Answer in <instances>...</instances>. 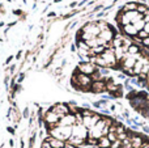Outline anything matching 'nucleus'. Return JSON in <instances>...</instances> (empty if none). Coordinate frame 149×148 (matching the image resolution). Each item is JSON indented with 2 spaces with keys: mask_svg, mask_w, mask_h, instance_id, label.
<instances>
[{
  "mask_svg": "<svg viewBox=\"0 0 149 148\" xmlns=\"http://www.w3.org/2000/svg\"><path fill=\"white\" fill-rule=\"evenodd\" d=\"M101 58L106 62L107 68H114V70H118V62L115 59V55H114V49L109 46V43L106 45V50L101 54Z\"/></svg>",
  "mask_w": 149,
  "mask_h": 148,
  "instance_id": "f257e3e1",
  "label": "nucleus"
},
{
  "mask_svg": "<svg viewBox=\"0 0 149 148\" xmlns=\"http://www.w3.org/2000/svg\"><path fill=\"white\" fill-rule=\"evenodd\" d=\"M97 70H98L97 66L93 64V63H90V62H80V64L77 66L76 71L77 72H80V73H84V75L90 76V75H93Z\"/></svg>",
  "mask_w": 149,
  "mask_h": 148,
  "instance_id": "f03ea898",
  "label": "nucleus"
},
{
  "mask_svg": "<svg viewBox=\"0 0 149 148\" xmlns=\"http://www.w3.org/2000/svg\"><path fill=\"white\" fill-rule=\"evenodd\" d=\"M71 136H76V138H80V139H82V140L86 142L88 128L85 127L82 123H76V125L72 126V135Z\"/></svg>",
  "mask_w": 149,
  "mask_h": 148,
  "instance_id": "7ed1b4c3",
  "label": "nucleus"
},
{
  "mask_svg": "<svg viewBox=\"0 0 149 148\" xmlns=\"http://www.w3.org/2000/svg\"><path fill=\"white\" fill-rule=\"evenodd\" d=\"M50 110H52V112L55 113V114H58L60 118L63 117V115L68 114L70 113V108H68V104H55L54 106L50 108Z\"/></svg>",
  "mask_w": 149,
  "mask_h": 148,
  "instance_id": "20e7f679",
  "label": "nucleus"
},
{
  "mask_svg": "<svg viewBox=\"0 0 149 148\" xmlns=\"http://www.w3.org/2000/svg\"><path fill=\"white\" fill-rule=\"evenodd\" d=\"M101 118H102V115L97 114V113H95V114H93L92 117H84V118H82V125H84L88 130H90V128H92L93 126H94L95 123L101 119Z\"/></svg>",
  "mask_w": 149,
  "mask_h": 148,
  "instance_id": "39448f33",
  "label": "nucleus"
},
{
  "mask_svg": "<svg viewBox=\"0 0 149 148\" xmlns=\"http://www.w3.org/2000/svg\"><path fill=\"white\" fill-rule=\"evenodd\" d=\"M90 92L92 93H103V92H106V81L105 80L93 81L92 85H90Z\"/></svg>",
  "mask_w": 149,
  "mask_h": 148,
  "instance_id": "423d86ee",
  "label": "nucleus"
},
{
  "mask_svg": "<svg viewBox=\"0 0 149 148\" xmlns=\"http://www.w3.org/2000/svg\"><path fill=\"white\" fill-rule=\"evenodd\" d=\"M81 30L84 31V33H88V34H90V36H93V37H98V34L101 33V30L98 29L97 24H86Z\"/></svg>",
  "mask_w": 149,
  "mask_h": 148,
  "instance_id": "0eeeda50",
  "label": "nucleus"
},
{
  "mask_svg": "<svg viewBox=\"0 0 149 148\" xmlns=\"http://www.w3.org/2000/svg\"><path fill=\"white\" fill-rule=\"evenodd\" d=\"M98 38L102 39L105 43H110V42L114 39V31H113V29L109 28V29H106V30L101 31V33L98 34Z\"/></svg>",
  "mask_w": 149,
  "mask_h": 148,
  "instance_id": "6e6552de",
  "label": "nucleus"
},
{
  "mask_svg": "<svg viewBox=\"0 0 149 148\" xmlns=\"http://www.w3.org/2000/svg\"><path fill=\"white\" fill-rule=\"evenodd\" d=\"M130 140H131L132 148H141L143 144H144V142H145V138L141 136V135H136V134H134V135L130 138Z\"/></svg>",
  "mask_w": 149,
  "mask_h": 148,
  "instance_id": "1a4fd4ad",
  "label": "nucleus"
},
{
  "mask_svg": "<svg viewBox=\"0 0 149 148\" xmlns=\"http://www.w3.org/2000/svg\"><path fill=\"white\" fill-rule=\"evenodd\" d=\"M122 29H123V31L127 34L128 37H136L137 36V30L134 28V25L132 24H128V25H124V26H122Z\"/></svg>",
  "mask_w": 149,
  "mask_h": 148,
  "instance_id": "9d476101",
  "label": "nucleus"
},
{
  "mask_svg": "<svg viewBox=\"0 0 149 148\" xmlns=\"http://www.w3.org/2000/svg\"><path fill=\"white\" fill-rule=\"evenodd\" d=\"M46 140L50 143V146H51L52 148H62V147H64V142H62V140H59V139H55V138H51V136H47L46 138Z\"/></svg>",
  "mask_w": 149,
  "mask_h": 148,
  "instance_id": "9b49d317",
  "label": "nucleus"
},
{
  "mask_svg": "<svg viewBox=\"0 0 149 148\" xmlns=\"http://www.w3.org/2000/svg\"><path fill=\"white\" fill-rule=\"evenodd\" d=\"M110 146H111V142L109 140L107 136H101L98 139V144H97L98 148H110Z\"/></svg>",
  "mask_w": 149,
  "mask_h": 148,
  "instance_id": "f8f14e48",
  "label": "nucleus"
},
{
  "mask_svg": "<svg viewBox=\"0 0 149 148\" xmlns=\"http://www.w3.org/2000/svg\"><path fill=\"white\" fill-rule=\"evenodd\" d=\"M140 51H141V49H140L139 45L131 43V45H130V47H128V52H127V54H130V55H136V54H139Z\"/></svg>",
  "mask_w": 149,
  "mask_h": 148,
  "instance_id": "ddd939ff",
  "label": "nucleus"
},
{
  "mask_svg": "<svg viewBox=\"0 0 149 148\" xmlns=\"http://www.w3.org/2000/svg\"><path fill=\"white\" fill-rule=\"evenodd\" d=\"M137 3H127L126 5H124L123 10L124 12H132V10H136L137 9Z\"/></svg>",
  "mask_w": 149,
  "mask_h": 148,
  "instance_id": "4468645a",
  "label": "nucleus"
},
{
  "mask_svg": "<svg viewBox=\"0 0 149 148\" xmlns=\"http://www.w3.org/2000/svg\"><path fill=\"white\" fill-rule=\"evenodd\" d=\"M132 25H134V28L136 29L137 31H140V30H143V29H144L145 21H144V20H139V21H135V22L132 24Z\"/></svg>",
  "mask_w": 149,
  "mask_h": 148,
  "instance_id": "2eb2a0df",
  "label": "nucleus"
},
{
  "mask_svg": "<svg viewBox=\"0 0 149 148\" xmlns=\"http://www.w3.org/2000/svg\"><path fill=\"white\" fill-rule=\"evenodd\" d=\"M127 131V128L124 127V125L123 123H116V135H119V134H123V133H126Z\"/></svg>",
  "mask_w": 149,
  "mask_h": 148,
  "instance_id": "dca6fc26",
  "label": "nucleus"
},
{
  "mask_svg": "<svg viewBox=\"0 0 149 148\" xmlns=\"http://www.w3.org/2000/svg\"><path fill=\"white\" fill-rule=\"evenodd\" d=\"M136 10H137V13H140V15H144V13L148 10V8H147V5L145 4H139Z\"/></svg>",
  "mask_w": 149,
  "mask_h": 148,
  "instance_id": "f3484780",
  "label": "nucleus"
},
{
  "mask_svg": "<svg viewBox=\"0 0 149 148\" xmlns=\"http://www.w3.org/2000/svg\"><path fill=\"white\" fill-rule=\"evenodd\" d=\"M137 38H140V39H144V38H147V37H149V34L147 33L145 30H140V31H137Z\"/></svg>",
  "mask_w": 149,
  "mask_h": 148,
  "instance_id": "a211bd4d",
  "label": "nucleus"
},
{
  "mask_svg": "<svg viewBox=\"0 0 149 148\" xmlns=\"http://www.w3.org/2000/svg\"><path fill=\"white\" fill-rule=\"evenodd\" d=\"M107 138H109V140L113 143V142H115L116 139H118V136H116L115 133H109V134H107Z\"/></svg>",
  "mask_w": 149,
  "mask_h": 148,
  "instance_id": "6ab92c4d",
  "label": "nucleus"
},
{
  "mask_svg": "<svg viewBox=\"0 0 149 148\" xmlns=\"http://www.w3.org/2000/svg\"><path fill=\"white\" fill-rule=\"evenodd\" d=\"M141 45L145 47V49H149V37H147V38L141 39Z\"/></svg>",
  "mask_w": 149,
  "mask_h": 148,
  "instance_id": "aec40b11",
  "label": "nucleus"
},
{
  "mask_svg": "<svg viewBox=\"0 0 149 148\" xmlns=\"http://www.w3.org/2000/svg\"><path fill=\"white\" fill-rule=\"evenodd\" d=\"M41 148H52V147L50 146V143L46 140V139H45V140L42 142V144H41Z\"/></svg>",
  "mask_w": 149,
  "mask_h": 148,
  "instance_id": "412c9836",
  "label": "nucleus"
},
{
  "mask_svg": "<svg viewBox=\"0 0 149 148\" xmlns=\"http://www.w3.org/2000/svg\"><path fill=\"white\" fill-rule=\"evenodd\" d=\"M143 16H144V18H143V20H144L145 22H149V9H148L147 12H145V13H144V15H143Z\"/></svg>",
  "mask_w": 149,
  "mask_h": 148,
  "instance_id": "4be33fe9",
  "label": "nucleus"
},
{
  "mask_svg": "<svg viewBox=\"0 0 149 148\" xmlns=\"http://www.w3.org/2000/svg\"><path fill=\"white\" fill-rule=\"evenodd\" d=\"M93 106H94V108H97V109H102V106H101L100 101H95V102H93Z\"/></svg>",
  "mask_w": 149,
  "mask_h": 148,
  "instance_id": "5701e85b",
  "label": "nucleus"
},
{
  "mask_svg": "<svg viewBox=\"0 0 149 148\" xmlns=\"http://www.w3.org/2000/svg\"><path fill=\"white\" fill-rule=\"evenodd\" d=\"M143 30H145V31H147V33L149 34V22H145V25H144V29H143Z\"/></svg>",
  "mask_w": 149,
  "mask_h": 148,
  "instance_id": "b1692460",
  "label": "nucleus"
},
{
  "mask_svg": "<svg viewBox=\"0 0 149 148\" xmlns=\"http://www.w3.org/2000/svg\"><path fill=\"white\" fill-rule=\"evenodd\" d=\"M143 131H144L145 134H149V126H147V125L143 126Z\"/></svg>",
  "mask_w": 149,
  "mask_h": 148,
  "instance_id": "393cba45",
  "label": "nucleus"
},
{
  "mask_svg": "<svg viewBox=\"0 0 149 148\" xmlns=\"http://www.w3.org/2000/svg\"><path fill=\"white\" fill-rule=\"evenodd\" d=\"M123 118H126V119H128V118H130V113L127 112V110L123 113Z\"/></svg>",
  "mask_w": 149,
  "mask_h": 148,
  "instance_id": "a878e982",
  "label": "nucleus"
},
{
  "mask_svg": "<svg viewBox=\"0 0 149 148\" xmlns=\"http://www.w3.org/2000/svg\"><path fill=\"white\" fill-rule=\"evenodd\" d=\"M101 112H102L103 114H110V110L106 109V108H105V109H101Z\"/></svg>",
  "mask_w": 149,
  "mask_h": 148,
  "instance_id": "bb28decb",
  "label": "nucleus"
},
{
  "mask_svg": "<svg viewBox=\"0 0 149 148\" xmlns=\"http://www.w3.org/2000/svg\"><path fill=\"white\" fill-rule=\"evenodd\" d=\"M118 77L120 79V80H126V79H127V77H126V75H123V73H120V75H118Z\"/></svg>",
  "mask_w": 149,
  "mask_h": 148,
  "instance_id": "cd10ccee",
  "label": "nucleus"
},
{
  "mask_svg": "<svg viewBox=\"0 0 149 148\" xmlns=\"http://www.w3.org/2000/svg\"><path fill=\"white\" fill-rule=\"evenodd\" d=\"M141 148H149V142H144V144H143Z\"/></svg>",
  "mask_w": 149,
  "mask_h": 148,
  "instance_id": "c85d7f7f",
  "label": "nucleus"
},
{
  "mask_svg": "<svg viewBox=\"0 0 149 148\" xmlns=\"http://www.w3.org/2000/svg\"><path fill=\"white\" fill-rule=\"evenodd\" d=\"M115 109H116L115 105H111V106H110V112H115Z\"/></svg>",
  "mask_w": 149,
  "mask_h": 148,
  "instance_id": "c756f323",
  "label": "nucleus"
},
{
  "mask_svg": "<svg viewBox=\"0 0 149 148\" xmlns=\"http://www.w3.org/2000/svg\"><path fill=\"white\" fill-rule=\"evenodd\" d=\"M7 130H8V131H9V133H10V134H15V130H13V128L8 127V128H7Z\"/></svg>",
  "mask_w": 149,
  "mask_h": 148,
  "instance_id": "7c9ffc66",
  "label": "nucleus"
},
{
  "mask_svg": "<svg viewBox=\"0 0 149 148\" xmlns=\"http://www.w3.org/2000/svg\"><path fill=\"white\" fill-rule=\"evenodd\" d=\"M10 60H12V57H9V58H8V59H7V62H5V63H7V64H8V63L10 62Z\"/></svg>",
  "mask_w": 149,
  "mask_h": 148,
  "instance_id": "2f4dec72",
  "label": "nucleus"
}]
</instances>
